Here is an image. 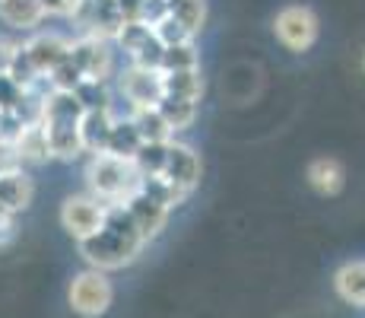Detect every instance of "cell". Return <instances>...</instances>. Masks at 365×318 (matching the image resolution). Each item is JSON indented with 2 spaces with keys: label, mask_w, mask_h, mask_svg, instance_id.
I'll return each mask as SVG.
<instances>
[{
  "label": "cell",
  "mask_w": 365,
  "mask_h": 318,
  "mask_svg": "<svg viewBox=\"0 0 365 318\" xmlns=\"http://www.w3.org/2000/svg\"><path fill=\"white\" fill-rule=\"evenodd\" d=\"M80 245V254L93 271H118V267H128L137 261V254L143 252V239L140 232L133 229L130 217L124 207H108V217H105V226L96 232L93 239L86 242H76Z\"/></svg>",
  "instance_id": "1"
},
{
  "label": "cell",
  "mask_w": 365,
  "mask_h": 318,
  "mask_svg": "<svg viewBox=\"0 0 365 318\" xmlns=\"http://www.w3.org/2000/svg\"><path fill=\"white\" fill-rule=\"evenodd\" d=\"M86 194L102 201L105 207H124L133 194H140L143 175L128 159H115L108 153H96L86 159Z\"/></svg>",
  "instance_id": "2"
},
{
  "label": "cell",
  "mask_w": 365,
  "mask_h": 318,
  "mask_svg": "<svg viewBox=\"0 0 365 318\" xmlns=\"http://www.w3.org/2000/svg\"><path fill=\"white\" fill-rule=\"evenodd\" d=\"M111 302H115V287H111L108 274L93 271V267L73 274V280L67 287V306L73 309V315L102 318L111 309Z\"/></svg>",
  "instance_id": "3"
},
{
  "label": "cell",
  "mask_w": 365,
  "mask_h": 318,
  "mask_svg": "<svg viewBox=\"0 0 365 318\" xmlns=\"http://www.w3.org/2000/svg\"><path fill=\"white\" fill-rule=\"evenodd\" d=\"M273 35H277V41L286 51L302 54L308 48H314V41L321 35V23L314 16V10H308L302 4H289L273 16Z\"/></svg>",
  "instance_id": "4"
},
{
  "label": "cell",
  "mask_w": 365,
  "mask_h": 318,
  "mask_svg": "<svg viewBox=\"0 0 365 318\" xmlns=\"http://www.w3.org/2000/svg\"><path fill=\"white\" fill-rule=\"evenodd\" d=\"M70 61L80 70L83 80H93V83H108L111 70H115L111 41L96 39V35H76V39H70Z\"/></svg>",
  "instance_id": "5"
},
{
  "label": "cell",
  "mask_w": 365,
  "mask_h": 318,
  "mask_svg": "<svg viewBox=\"0 0 365 318\" xmlns=\"http://www.w3.org/2000/svg\"><path fill=\"white\" fill-rule=\"evenodd\" d=\"M105 217H108V207L102 201H96L93 194H70L61 204V226L76 242L93 239L105 226Z\"/></svg>",
  "instance_id": "6"
},
{
  "label": "cell",
  "mask_w": 365,
  "mask_h": 318,
  "mask_svg": "<svg viewBox=\"0 0 365 318\" xmlns=\"http://www.w3.org/2000/svg\"><path fill=\"white\" fill-rule=\"evenodd\" d=\"M111 45H118L124 54H128L130 67L163 70V51H165V48L156 41V35H153L150 26L128 19V23L118 29V35H115V41H111Z\"/></svg>",
  "instance_id": "7"
},
{
  "label": "cell",
  "mask_w": 365,
  "mask_h": 318,
  "mask_svg": "<svg viewBox=\"0 0 365 318\" xmlns=\"http://www.w3.org/2000/svg\"><path fill=\"white\" fill-rule=\"evenodd\" d=\"M118 93L128 102L130 111L143 109H159V102L165 99L163 86V70H143V67H128L118 80Z\"/></svg>",
  "instance_id": "8"
},
{
  "label": "cell",
  "mask_w": 365,
  "mask_h": 318,
  "mask_svg": "<svg viewBox=\"0 0 365 318\" xmlns=\"http://www.w3.org/2000/svg\"><path fill=\"white\" fill-rule=\"evenodd\" d=\"M200 169H203V166H200V156L194 153V146L178 144V140H172V144H168L163 175H165V179L172 182V185L178 188L185 197H191V191L197 188Z\"/></svg>",
  "instance_id": "9"
},
{
  "label": "cell",
  "mask_w": 365,
  "mask_h": 318,
  "mask_svg": "<svg viewBox=\"0 0 365 318\" xmlns=\"http://www.w3.org/2000/svg\"><path fill=\"white\" fill-rule=\"evenodd\" d=\"M23 51L32 61V67L41 76H48L58 64H64L70 58V39L58 32H35L29 41H23Z\"/></svg>",
  "instance_id": "10"
},
{
  "label": "cell",
  "mask_w": 365,
  "mask_h": 318,
  "mask_svg": "<svg viewBox=\"0 0 365 318\" xmlns=\"http://www.w3.org/2000/svg\"><path fill=\"white\" fill-rule=\"evenodd\" d=\"M124 210H128V217H130L133 229L140 232V239H143V242H150V239H156L159 232L165 229L168 214H172V210H165L163 204H156V201H153V197H146L143 191H140V194H133L130 201L124 204Z\"/></svg>",
  "instance_id": "11"
},
{
  "label": "cell",
  "mask_w": 365,
  "mask_h": 318,
  "mask_svg": "<svg viewBox=\"0 0 365 318\" xmlns=\"http://www.w3.org/2000/svg\"><path fill=\"white\" fill-rule=\"evenodd\" d=\"M305 179L321 197H336L343 188H346V169H343V162L334 159V156H318V159L308 162Z\"/></svg>",
  "instance_id": "12"
},
{
  "label": "cell",
  "mask_w": 365,
  "mask_h": 318,
  "mask_svg": "<svg viewBox=\"0 0 365 318\" xmlns=\"http://www.w3.org/2000/svg\"><path fill=\"white\" fill-rule=\"evenodd\" d=\"M115 127V115L111 109H96V111H83L80 118V140H83V153L96 156L105 150L108 144V134Z\"/></svg>",
  "instance_id": "13"
},
{
  "label": "cell",
  "mask_w": 365,
  "mask_h": 318,
  "mask_svg": "<svg viewBox=\"0 0 365 318\" xmlns=\"http://www.w3.org/2000/svg\"><path fill=\"white\" fill-rule=\"evenodd\" d=\"M334 289L346 306L365 309V261H346L343 267H336Z\"/></svg>",
  "instance_id": "14"
},
{
  "label": "cell",
  "mask_w": 365,
  "mask_h": 318,
  "mask_svg": "<svg viewBox=\"0 0 365 318\" xmlns=\"http://www.w3.org/2000/svg\"><path fill=\"white\" fill-rule=\"evenodd\" d=\"M35 185H32V175L26 169L10 175H0V204H4L10 214H23L26 207L32 204Z\"/></svg>",
  "instance_id": "15"
},
{
  "label": "cell",
  "mask_w": 365,
  "mask_h": 318,
  "mask_svg": "<svg viewBox=\"0 0 365 318\" xmlns=\"http://www.w3.org/2000/svg\"><path fill=\"white\" fill-rule=\"evenodd\" d=\"M0 19L13 29L35 32L48 16L38 6V0H0Z\"/></svg>",
  "instance_id": "16"
},
{
  "label": "cell",
  "mask_w": 365,
  "mask_h": 318,
  "mask_svg": "<svg viewBox=\"0 0 365 318\" xmlns=\"http://www.w3.org/2000/svg\"><path fill=\"white\" fill-rule=\"evenodd\" d=\"M16 150L23 166H41V162L51 159V146H48V134L41 121H32L23 127V134L16 137Z\"/></svg>",
  "instance_id": "17"
},
{
  "label": "cell",
  "mask_w": 365,
  "mask_h": 318,
  "mask_svg": "<svg viewBox=\"0 0 365 318\" xmlns=\"http://www.w3.org/2000/svg\"><path fill=\"white\" fill-rule=\"evenodd\" d=\"M140 146H143V140H140L133 121H130V118H121V121H115V127H111L108 144H105L102 153H108V156H115V159L133 162V156L140 153Z\"/></svg>",
  "instance_id": "18"
},
{
  "label": "cell",
  "mask_w": 365,
  "mask_h": 318,
  "mask_svg": "<svg viewBox=\"0 0 365 318\" xmlns=\"http://www.w3.org/2000/svg\"><path fill=\"white\" fill-rule=\"evenodd\" d=\"M163 86H165V96L191 99V102H200L203 89H207L203 86L200 70H172V74L163 70Z\"/></svg>",
  "instance_id": "19"
},
{
  "label": "cell",
  "mask_w": 365,
  "mask_h": 318,
  "mask_svg": "<svg viewBox=\"0 0 365 318\" xmlns=\"http://www.w3.org/2000/svg\"><path fill=\"white\" fill-rule=\"evenodd\" d=\"M130 121H133V127H137V134H140L143 144H168V140H175L172 127L165 124V118L159 115V109L133 111Z\"/></svg>",
  "instance_id": "20"
},
{
  "label": "cell",
  "mask_w": 365,
  "mask_h": 318,
  "mask_svg": "<svg viewBox=\"0 0 365 318\" xmlns=\"http://www.w3.org/2000/svg\"><path fill=\"white\" fill-rule=\"evenodd\" d=\"M197 109H200V102L178 99V96H165L163 102H159V115L165 118V124L172 127V134L187 131V127L194 124V118H197Z\"/></svg>",
  "instance_id": "21"
},
{
  "label": "cell",
  "mask_w": 365,
  "mask_h": 318,
  "mask_svg": "<svg viewBox=\"0 0 365 318\" xmlns=\"http://www.w3.org/2000/svg\"><path fill=\"white\" fill-rule=\"evenodd\" d=\"M168 13L187 29V35H200L207 23V0H168Z\"/></svg>",
  "instance_id": "22"
},
{
  "label": "cell",
  "mask_w": 365,
  "mask_h": 318,
  "mask_svg": "<svg viewBox=\"0 0 365 318\" xmlns=\"http://www.w3.org/2000/svg\"><path fill=\"white\" fill-rule=\"evenodd\" d=\"M163 70L172 74V70H200V51L194 41H181V45H172L163 51Z\"/></svg>",
  "instance_id": "23"
},
{
  "label": "cell",
  "mask_w": 365,
  "mask_h": 318,
  "mask_svg": "<svg viewBox=\"0 0 365 318\" xmlns=\"http://www.w3.org/2000/svg\"><path fill=\"white\" fill-rule=\"evenodd\" d=\"M168 144H172V140H168ZM168 144H143L140 146V153L133 156V166H137V172L143 175V179H150V175H163Z\"/></svg>",
  "instance_id": "24"
},
{
  "label": "cell",
  "mask_w": 365,
  "mask_h": 318,
  "mask_svg": "<svg viewBox=\"0 0 365 318\" xmlns=\"http://www.w3.org/2000/svg\"><path fill=\"white\" fill-rule=\"evenodd\" d=\"M150 29H153V35H156V41H159V45H163V48L181 45V41H194L191 35H187V29L178 23V19L172 16V13H165V16L159 19L156 26H150Z\"/></svg>",
  "instance_id": "25"
},
{
  "label": "cell",
  "mask_w": 365,
  "mask_h": 318,
  "mask_svg": "<svg viewBox=\"0 0 365 318\" xmlns=\"http://www.w3.org/2000/svg\"><path fill=\"white\" fill-rule=\"evenodd\" d=\"M48 83H51L54 93H73V89L83 83V76H80V70L73 67V61L67 58L64 64H58V67L48 74Z\"/></svg>",
  "instance_id": "26"
},
{
  "label": "cell",
  "mask_w": 365,
  "mask_h": 318,
  "mask_svg": "<svg viewBox=\"0 0 365 318\" xmlns=\"http://www.w3.org/2000/svg\"><path fill=\"white\" fill-rule=\"evenodd\" d=\"M19 102H23V89L4 74L0 76V111H16Z\"/></svg>",
  "instance_id": "27"
},
{
  "label": "cell",
  "mask_w": 365,
  "mask_h": 318,
  "mask_svg": "<svg viewBox=\"0 0 365 318\" xmlns=\"http://www.w3.org/2000/svg\"><path fill=\"white\" fill-rule=\"evenodd\" d=\"M23 159H19V150L13 140H0V175H10V172H19Z\"/></svg>",
  "instance_id": "28"
},
{
  "label": "cell",
  "mask_w": 365,
  "mask_h": 318,
  "mask_svg": "<svg viewBox=\"0 0 365 318\" xmlns=\"http://www.w3.org/2000/svg\"><path fill=\"white\" fill-rule=\"evenodd\" d=\"M83 0H38V6L45 10V16H73L80 10Z\"/></svg>",
  "instance_id": "29"
},
{
  "label": "cell",
  "mask_w": 365,
  "mask_h": 318,
  "mask_svg": "<svg viewBox=\"0 0 365 318\" xmlns=\"http://www.w3.org/2000/svg\"><path fill=\"white\" fill-rule=\"evenodd\" d=\"M16 51H19V41L0 39V76L10 74V67H13V58H16Z\"/></svg>",
  "instance_id": "30"
},
{
  "label": "cell",
  "mask_w": 365,
  "mask_h": 318,
  "mask_svg": "<svg viewBox=\"0 0 365 318\" xmlns=\"http://www.w3.org/2000/svg\"><path fill=\"white\" fill-rule=\"evenodd\" d=\"M13 239H16V217H10V220L0 223V249H6Z\"/></svg>",
  "instance_id": "31"
},
{
  "label": "cell",
  "mask_w": 365,
  "mask_h": 318,
  "mask_svg": "<svg viewBox=\"0 0 365 318\" xmlns=\"http://www.w3.org/2000/svg\"><path fill=\"white\" fill-rule=\"evenodd\" d=\"M115 4H118V10H121L124 23H128V19H137V13H140V6H143V0H115Z\"/></svg>",
  "instance_id": "32"
},
{
  "label": "cell",
  "mask_w": 365,
  "mask_h": 318,
  "mask_svg": "<svg viewBox=\"0 0 365 318\" xmlns=\"http://www.w3.org/2000/svg\"><path fill=\"white\" fill-rule=\"evenodd\" d=\"M10 217H16V214H10V210H6L4 204H0V223H4V220H10Z\"/></svg>",
  "instance_id": "33"
},
{
  "label": "cell",
  "mask_w": 365,
  "mask_h": 318,
  "mask_svg": "<svg viewBox=\"0 0 365 318\" xmlns=\"http://www.w3.org/2000/svg\"><path fill=\"white\" fill-rule=\"evenodd\" d=\"M362 67H365V58H362Z\"/></svg>",
  "instance_id": "34"
}]
</instances>
